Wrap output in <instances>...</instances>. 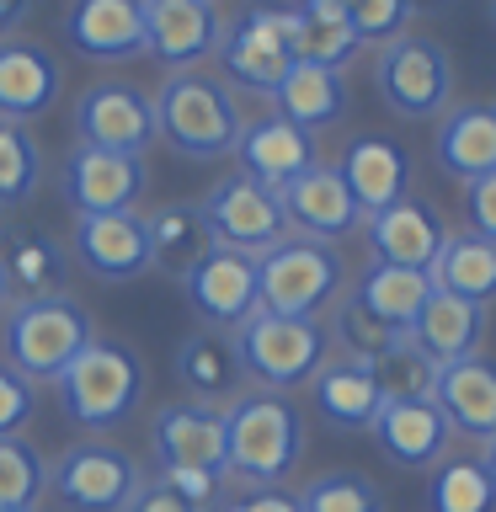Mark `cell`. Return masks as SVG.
Instances as JSON below:
<instances>
[{"instance_id": "obj_1", "label": "cell", "mask_w": 496, "mask_h": 512, "mask_svg": "<svg viewBox=\"0 0 496 512\" xmlns=\"http://www.w3.org/2000/svg\"><path fill=\"white\" fill-rule=\"evenodd\" d=\"M304 454V416L278 390H251L224 411V475L246 486H283Z\"/></svg>"}, {"instance_id": "obj_2", "label": "cell", "mask_w": 496, "mask_h": 512, "mask_svg": "<svg viewBox=\"0 0 496 512\" xmlns=\"http://www.w3.org/2000/svg\"><path fill=\"white\" fill-rule=\"evenodd\" d=\"M150 102H155L160 139H166L176 155H187V160L235 155L246 118H240V102L224 80L203 75V70H182V75H166V86H160Z\"/></svg>"}, {"instance_id": "obj_3", "label": "cell", "mask_w": 496, "mask_h": 512, "mask_svg": "<svg viewBox=\"0 0 496 512\" xmlns=\"http://www.w3.org/2000/svg\"><path fill=\"white\" fill-rule=\"evenodd\" d=\"M91 342H96V326L70 294H59V299H11L6 331H0L6 363L27 384H54Z\"/></svg>"}, {"instance_id": "obj_4", "label": "cell", "mask_w": 496, "mask_h": 512, "mask_svg": "<svg viewBox=\"0 0 496 512\" xmlns=\"http://www.w3.org/2000/svg\"><path fill=\"white\" fill-rule=\"evenodd\" d=\"M54 384H59V406L75 427L112 432V427H123L144 400V358L134 347L96 336Z\"/></svg>"}, {"instance_id": "obj_5", "label": "cell", "mask_w": 496, "mask_h": 512, "mask_svg": "<svg viewBox=\"0 0 496 512\" xmlns=\"http://www.w3.org/2000/svg\"><path fill=\"white\" fill-rule=\"evenodd\" d=\"M326 352H331L326 326H320V320H299V315L256 310L246 326L235 331L240 374L256 379L262 390H278V395L310 384L320 368H326Z\"/></svg>"}, {"instance_id": "obj_6", "label": "cell", "mask_w": 496, "mask_h": 512, "mask_svg": "<svg viewBox=\"0 0 496 512\" xmlns=\"http://www.w3.org/2000/svg\"><path fill=\"white\" fill-rule=\"evenodd\" d=\"M336 294H342V256L326 240L283 235L272 251L256 256V299L272 315L320 320V310L336 304Z\"/></svg>"}, {"instance_id": "obj_7", "label": "cell", "mask_w": 496, "mask_h": 512, "mask_svg": "<svg viewBox=\"0 0 496 512\" xmlns=\"http://www.w3.org/2000/svg\"><path fill=\"white\" fill-rule=\"evenodd\" d=\"M374 86H379V102L395 112V118H411V123H427L448 112V96H454V59H448L443 43L432 38H395L379 48L374 59Z\"/></svg>"}, {"instance_id": "obj_8", "label": "cell", "mask_w": 496, "mask_h": 512, "mask_svg": "<svg viewBox=\"0 0 496 512\" xmlns=\"http://www.w3.org/2000/svg\"><path fill=\"white\" fill-rule=\"evenodd\" d=\"M144 486V470L134 454L112 443H70L48 464V491L59 496L64 512H123Z\"/></svg>"}, {"instance_id": "obj_9", "label": "cell", "mask_w": 496, "mask_h": 512, "mask_svg": "<svg viewBox=\"0 0 496 512\" xmlns=\"http://www.w3.org/2000/svg\"><path fill=\"white\" fill-rule=\"evenodd\" d=\"M150 187V166L144 155H112V150H91L75 144L59 166V192L75 208V219H96V214H134V203Z\"/></svg>"}, {"instance_id": "obj_10", "label": "cell", "mask_w": 496, "mask_h": 512, "mask_svg": "<svg viewBox=\"0 0 496 512\" xmlns=\"http://www.w3.org/2000/svg\"><path fill=\"white\" fill-rule=\"evenodd\" d=\"M203 219L214 230V246H230V251H246V256H262L272 251L278 240L288 235V214H283V198L251 176H224V182L203 198Z\"/></svg>"}, {"instance_id": "obj_11", "label": "cell", "mask_w": 496, "mask_h": 512, "mask_svg": "<svg viewBox=\"0 0 496 512\" xmlns=\"http://www.w3.org/2000/svg\"><path fill=\"white\" fill-rule=\"evenodd\" d=\"M75 134H80V144H91V150L144 155L160 139L150 91L123 86V80L86 86V91H80V102H75Z\"/></svg>"}, {"instance_id": "obj_12", "label": "cell", "mask_w": 496, "mask_h": 512, "mask_svg": "<svg viewBox=\"0 0 496 512\" xmlns=\"http://www.w3.org/2000/svg\"><path fill=\"white\" fill-rule=\"evenodd\" d=\"M182 288H187L192 315H198L208 331H240L256 310H262V299H256V256L230 251V246L208 251L182 278Z\"/></svg>"}, {"instance_id": "obj_13", "label": "cell", "mask_w": 496, "mask_h": 512, "mask_svg": "<svg viewBox=\"0 0 496 512\" xmlns=\"http://www.w3.org/2000/svg\"><path fill=\"white\" fill-rule=\"evenodd\" d=\"M144 11V54H155L171 75L198 70L208 54H219L224 22L214 0H139Z\"/></svg>"}, {"instance_id": "obj_14", "label": "cell", "mask_w": 496, "mask_h": 512, "mask_svg": "<svg viewBox=\"0 0 496 512\" xmlns=\"http://www.w3.org/2000/svg\"><path fill=\"white\" fill-rule=\"evenodd\" d=\"M363 235H368V256L384 267H411V272H432L438 262L443 240H448V224L438 214V203L427 198H400L390 208L363 219Z\"/></svg>"}, {"instance_id": "obj_15", "label": "cell", "mask_w": 496, "mask_h": 512, "mask_svg": "<svg viewBox=\"0 0 496 512\" xmlns=\"http://www.w3.org/2000/svg\"><path fill=\"white\" fill-rule=\"evenodd\" d=\"M150 448L160 470H208L224 480V411L208 400H176L155 411Z\"/></svg>"}, {"instance_id": "obj_16", "label": "cell", "mask_w": 496, "mask_h": 512, "mask_svg": "<svg viewBox=\"0 0 496 512\" xmlns=\"http://www.w3.org/2000/svg\"><path fill=\"white\" fill-rule=\"evenodd\" d=\"M219 64L235 86H246L256 96H272V86L288 75V48H283V32H278V6H246L224 27L219 38Z\"/></svg>"}, {"instance_id": "obj_17", "label": "cell", "mask_w": 496, "mask_h": 512, "mask_svg": "<svg viewBox=\"0 0 496 512\" xmlns=\"http://www.w3.org/2000/svg\"><path fill=\"white\" fill-rule=\"evenodd\" d=\"M283 214H288V230L294 235H310V240H347L352 230H363V208L358 198L347 192L342 171L336 166H310L304 176H294L283 192Z\"/></svg>"}, {"instance_id": "obj_18", "label": "cell", "mask_w": 496, "mask_h": 512, "mask_svg": "<svg viewBox=\"0 0 496 512\" xmlns=\"http://www.w3.org/2000/svg\"><path fill=\"white\" fill-rule=\"evenodd\" d=\"M75 262L102 283H134L144 278L150 262V230L139 214H96V219H75Z\"/></svg>"}, {"instance_id": "obj_19", "label": "cell", "mask_w": 496, "mask_h": 512, "mask_svg": "<svg viewBox=\"0 0 496 512\" xmlns=\"http://www.w3.org/2000/svg\"><path fill=\"white\" fill-rule=\"evenodd\" d=\"M64 43L91 64H123L144 54V11L139 0H70Z\"/></svg>"}, {"instance_id": "obj_20", "label": "cell", "mask_w": 496, "mask_h": 512, "mask_svg": "<svg viewBox=\"0 0 496 512\" xmlns=\"http://www.w3.org/2000/svg\"><path fill=\"white\" fill-rule=\"evenodd\" d=\"M368 432L384 448V459H395L400 470H432V464H443L448 438H454L438 400H384Z\"/></svg>"}, {"instance_id": "obj_21", "label": "cell", "mask_w": 496, "mask_h": 512, "mask_svg": "<svg viewBox=\"0 0 496 512\" xmlns=\"http://www.w3.org/2000/svg\"><path fill=\"white\" fill-rule=\"evenodd\" d=\"M235 160H240V176L283 192L294 176L320 166V150H315V134H304V128L283 123V118H256V123L240 128Z\"/></svg>"}, {"instance_id": "obj_22", "label": "cell", "mask_w": 496, "mask_h": 512, "mask_svg": "<svg viewBox=\"0 0 496 512\" xmlns=\"http://www.w3.org/2000/svg\"><path fill=\"white\" fill-rule=\"evenodd\" d=\"M59 86H64V70L43 43L0 38V118L6 123L43 118L59 102Z\"/></svg>"}, {"instance_id": "obj_23", "label": "cell", "mask_w": 496, "mask_h": 512, "mask_svg": "<svg viewBox=\"0 0 496 512\" xmlns=\"http://www.w3.org/2000/svg\"><path fill=\"white\" fill-rule=\"evenodd\" d=\"M336 171H342V182L363 214H379V208L411 198V150L384 134H358Z\"/></svg>"}, {"instance_id": "obj_24", "label": "cell", "mask_w": 496, "mask_h": 512, "mask_svg": "<svg viewBox=\"0 0 496 512\" xmlns=\"http://www.w3.org/2000/svg\"><path fill=\"white\" fill-rule=\"evenodd\" d=\"M0 272H6L11 299H59L70 288V251L32 224H6L0 230Z\"/></svg>"}, {"instance_id": "obj_25", "label": "cell", "mask_w": 496, "mask_h": 512, "mask_svg": "<svg viewBox=\"0 0 496 512\" xmlns=\"http://www.w3.org/2000/svg\"><path fill=\"white\" fill-rule=\"evenodd\" d=\"M432 400L448 416V427L464 432V438H480V443L496 438V358L475 352V358L443 363Z\"/></svg>"}, {"instance_id": "obj_26", "label": "cell", "mask_w": 496, "mask_h": 512, "mask_svg": "<svg viewBox=\"0 0 496 512\" xmlns=\"http://www.w3.org/2000/svg\"><path fill=\"white\" fill-rule=\"evenodd\" d=\"M272 118L304 128V134H320V128H336L347 118V75L342 70H315V64H288V75L272 86Z\"/></svg>"}, {"instance_id": "obj_27", "label": "cell", "mask_w": 496, "mask_h": 512, "mask_svg": "<svg viewBox=\"0 0 496 512\" xmlns=\"http://www.w3.org/2000/svg\"><path fill=\"white\" fill-rule=\"evenodd\" d=\"M406 336H411V342L422 347L438 368H443V363H459V358H475L480 342H486V304L432 288V299L422 304V315H416V326H411Z\"/></svg>"}, {"instance_id": "obj_28", "label": "cell", "mask_w": 496, "mask_h": 512, "mask_svg": "<svg viewBox=\"0 0 496 512\" xmlns=\"http://www.w3.org/2000/svg\"><path fill=\"white\" fill-rule=\"evenodd\" d=\"M438 166L464 187H475L480 176L496 171V107L491 102H470V107H448L443 112Z\"/></svg>"}, {"instance_id": "obj_29", "label": "cell", "mask_w": 496, "mask_h": 512, "mask_svg": "<svg viewBox=\"0 0 496 512\" xmlns=\"http://www.w3.org/2000/svg\"><path fill=\"white\" fill-rule=\"evenodd\" d=\"M310 395H315V411L326 416L336 432H368L379 406H384L374 368L358 363V358H326V368L310 379Z\"/></svg>"}, {"instance_id": "obj_30", "label": "cell", "mask_w": 496, "mask_h": 512, "mask_svg": "<svg viewBox=\"0 0 496 512\" xmlns=\"http://www.w3.org/2000/svg\"><path fill=\"white\" fill-rule=\"evenodd\" d=\"M352 299H358L384 331L406 336V331L416 326V315H422V304L432 299V278H427V272H411V267L368 262V267L358 272V288H352Z\"/></svg>"}, {"instance_id": "obj_31", "label": "cell", "mask_w": 496, "mask_h": 512, "mask_svg": "<svg viewBox=\"0 0 496 512\" xmlns=\"http://www.w3.org/2000/svg\"><path fill=\"white\" fill-rule=\"evenodd\" d=\"M144 230H150V262L160 272H171V278H187L214 251V230L203 219V203H160L144 219Z\"/></svg>"}, {"instance_id": "obj_32", "label": "cell", "mask_w": 496, "mask_h": 512, "mask_svg": "<svg viewBox=\"0 0 496 512\" xmlns=\"http://www.w3.org/2000/svg\"><path fill=\"white\" fill-rule=\"evenodd\" d=\"M278 32H283L288 59H294V64H315V70H347V64L363 54L358 32H352L347 22L310 16L299 6H278Z\"/></svg>"}, {"instance_id": "obj_33", "label": "cell", "mask_w": 496, "mask_h": 512, "mask_svg": "<svg viewBox=\"0 0 496 512\" xmlns=\"http://www.w3.org/2000/svg\"><path fill=\"white\" fill-rule=\"evenodd\" d=\"M427 278H432V288H443V294L491 304V299H496V240L475 235V230L448 235Z\"/></svg>"}, {"instance_id": "obj_34", "label": "cell", "mask_w": 496, "mask_h": 512, "mask_svg": "<svg viewBox=\"0 0 496 512\" xmlns=\"http://www.w3.org/2000/svg\"><path fill=\"white\" fill-rule=\"evenodd\" d=\"M176 374H182V384L198 400H208L214 406L219 395H230L240 384V358H235V342L224 331H192L182 347H176Z\"/></svg>"}, {"instance_id": "obj_35", "label": "cell", "mask_w": 496, "mask_h": 512, "mask_svg": "<svg viewBox=\"0 0 496 512\" xmlns=\"http://www.w3.org/2000/svg\"><path fill=\"white\" fill-rule=\"evenodd\" d=\"M368 368H374V384L384 400H432V384H438V363L411 336H395Z\"/></svg>"}, {"instance_id": "obj_36", "label": "cell", "mask_w": 496, "mask_h": 512, "mask_svg": "<svg viewBox=\"0 0 496 512\" xmlns=\"http://www.w3.org/2000/svg\"><path fill=\"white\" fill-rule=\"evenodd\" d=\"M43 187V150L27 134V123L0 118V208L32 203V192Z\"/></svg>"}, {"instance_id": "obj_37", "label": "cell", "mask_w": 496, "mask_h": 512, "mask_svg": "<svg viewBox=\"0 0 496 512\" xmlns=\"http://www.w3.org/2000/svg\"><path fill=\"white\" fill-rule=\"evenodd\" d=\"M432 512H496V486L480 470V459H443L427 486Z\"/></svg>"}, {"instance_id": "obj_38", "label": "cell", "mask_w": 496, "mask_h": 512, "mask_svg": "<svg viewBox=\"0 0 496 512\" xmlns=\"http://www.w3.org/2000/svg\"><path fill=\"white\" fill-rule=\"evenodd\" d=\"M48 491V464L22 432L0 438V512H22L38 507V496Z\"/></svg>"}, {"instance_id": "obj_39", "label": "cell", "mask_w": 496, "mask_h": 512, "mask_svg": "<svg viewBox=\"0 0 496 512\" xmlns=\"http://www.w3.org/2000/svg\"><path fill=\"white\" fill-rule=\"evenodd\" d=\"M299 507L304 512H384V496L358 470H326L299 491Z\"/></svg>"}, {"instance_id": "obj_40", "label": "cell", "mask_w": 496, "mask_h": 512, "mask_svg": "<svg viewBox=\"0 0 496 512\" xmlns=\"http://www.w3.org/2000/svg\"><path fill=\"white\" fill-rule=\"evenodd\" d=\"M326 336H331L336 347H342V358H358V363H374L379 352L395 342V331H384L379 320L368 315L352 294L336 304V320H331V331H326Z\"/></svg>"}, {"instance_id": "obj_41", "label": "cell", "mask_w": 496, "mask_h": 512, "mask_svg": "<svg viewBox=\"0 0 496 512\" xmlns=\"http://www.w3.org/2000/svg\"><path fill=\"white\" fill-rule=\"evenodd\" d=\"M411 6L406 0H352L347 6V27L358 32V43H395L406 38Z\"/></svg>"}, {"instance_id": "obj_42", "label": "cell", "mask_w": 496, "mask_h": 512, "mask_svg": "<svg viewBox=\"0 0 496 512\" xmlns=\"http://www.w3.org/2000/svg\"><path fill=\"white\" fill-rule=\"evenodd\" d=\"M38 411V384H27L11 363H0V438H16Z\"/></svg>"}, {"instance_id": "obj_43", "label": "cell", "mask_w": 496, "mask_h": 512, "mask_svg": "<svg viewBox=\"0 0 496 512\" xmlns=\"http://www.w3.org/2000/svg\"><path fill=\"white\" fill-rule=\"evenodd\" d=\"M123 512H203V507H192L182 491H171L160 475H144V486L134 491V502H128Z\"/></svg>"}, {"instance_id": "obj_44", "label": "cell", "mask_w": 496, "mask_h": 512, "mask_svg": "<svg viewBox=\"0 0 496 512\" xmlns=\"http://www.w3.org/2000/svg\"><path fill=\"white\" fill-rule=\"evenodd\" d=\"M464 198H470V224H475V235L496 240V171L480 176L475 187H464Z\"/></svg>"}, {"instance_id": "obj_45", "label": "cell", "mask_w": 496, "mask_h": 512, "mask_svg": "<svg viewBox=\"0 0 496 512\" xmlns=\"http://www.w3.org/2000/svg\"><path fill=\"white\" fill-rule=\"evenodd\" d=\"M219 512H304V507H299V496L283 491V486H256V491L240 496V502H224Z\"/></svg>"}, {"instance_id": "obj_46", "label": "cell", "mask_w": 496, "mask_h": 512, "mask_svg": "<svg viewBox=\"0 0 496 512\" xmlns=\"http://www.w3.org/2000/svg\"><path fill=\"white\" fill-rule=\"evenodd\" d=\"M27 11H32V0H0V38L22 27V22H27Z\"/></svg>"}, {"instance_id": "obj_47", "label": "cell", "mask_w": 496, "mask_h": 512, "mask_svg": "<svg viewBox=\"0 0 496 512\" xmlns=\"http://www.w3.org/2000/svg\"><path fill=\"white\" fill-rule=\"evenodd\" d=\"M347 6H352V0H299V11H310V16H331V22H347Z\"/></svg>"}, {"instance_id": "obj_48", "label": "cell", "mask_w": 496, "mask_h": 512, "mask_svg": "<svg viewBox=\"0 0 496 512\" xmlns=\"http://www.w3.org/2000/svg\"><path fill=\"white\" fill-rule=\"evenodd\" d=\"M406 6H411V16H443L454 0H406Z\"/></svg>"}, {"instance_id": "obj_49", "label": "cell", "mask_w": 496, "mask_h": 512, "mask_svg": "<svg viewBox=\"0 0 496 512\" xmlns=\"http://www.w3.org/2000/svg\"><path fill=\"white\" fill-rule=\"evenodd\" d=\"M480 470H486V480L496 486V438H486V448H480Z\"/></svg>"}, {"instance_id": "obj_50", "label": "cell", "mask_w": 496, "mask_h": 512, "mask_svg": "<svg viewBox=\"0 0 496 512\" xmlns=\"http://www.w3.org/2000/svg\"><path fill=\"white\" fill-rule=\"evenodd\" d=\"M0 304H11V288H6V272H0Z\"/></svg>"}, {"instance_id": "obj_51", "label": "cell", "mask_w": 496, "mask_h": 512, "mask_svg": "<svg viewBox=\"0 0 496 512\" xmlns=\"http://www.w3.org/2000/svg\"><path fill=\"white\" fill-rule=\"evenodd\" d=\"M486 11H491V27H496V0H491V6H486Z\"/></svg>"}, {"instance_id": "obj_52", "label": "cell", "mask_w": 496, "mask_h": 512, "mask_svg": "<svg viewBox=\"0 0 496 512\" xmlns=\"http://www.w3.org/2000/svg\"><path fill=\"white\" fill-rule=\"evenodd\" d=\"M22 512H38V507H22Z\"/></svg>"}]
</instances>
